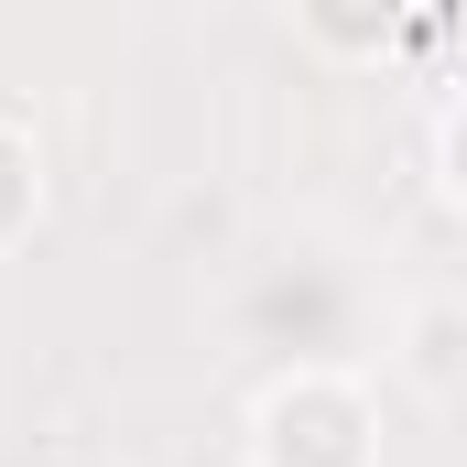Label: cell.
Instances as JSON below:
<instances>
[{"label": "cell", "mask_w": 467, "mask_h": 467, "mask_svg": "<svg viewBox=\"0 0 467 467\" xmlns=\"http://www.w3.org/2000/svg\"><path fill=\"white\" fill-rule=\"evenodd\" d=\"M391 369H402V391H424L435 413H467V294H424V305H402V327H391Z\"/></svg>", "instance_id": "obj_2"}, {"label": "cell", "mask_w": 467, "mask_h": 467, "mask_svg": "<svg viewBox=\"0 0 467 467\" xmlns=\"http://www.w3.org/2000/svg\"><path fill=\"white\" fill-rule=\"evenodd\" d=\"M33 218H44V152L22 119H0V250H22Z\"/></svg>", "instance_id": "obj_3"}, {"label": "cell", "mask_w": 467, "mask_h": 467, "mask_svg": "<svg viewBox=\"0 0 467 467\" xmlns=\"http://www.w3.org/2000/svg\"><path fill=\"white\" fill-rule=\"evenodd\" d=\"M305 44H316V55H380V44H391V11H337V0H316V11H305Z\"/></svg>", "instance_id": "obj_4"}, {"label": "cell", "mask_w": 467, "mask_h": 467, "mask_svg": "<svg viewBox=\"0 0 467 467\" xmlns=\"http://www.w3.org/2000/svg\"><path fill=\"white\" fill-rule=\"evenodd\" d=\"M250 467H380V402L348 369H283L250 402Z\"/></svg>", "instance_id": "obj_1"}, {"label": "cell", "mask_w": 467, "mask_h": 467, "mask_svg": "<svg viewBox=\"0 0 467 467\" xmlns=\"http://www.w3.org/2000/svg\"><path fill=\"white\" fill-rule=\"evenodd\" d=\"M33 467H119V457H99V446H44Z\"/></svg>", "instance_id": "obj_5"}]
</instances>
